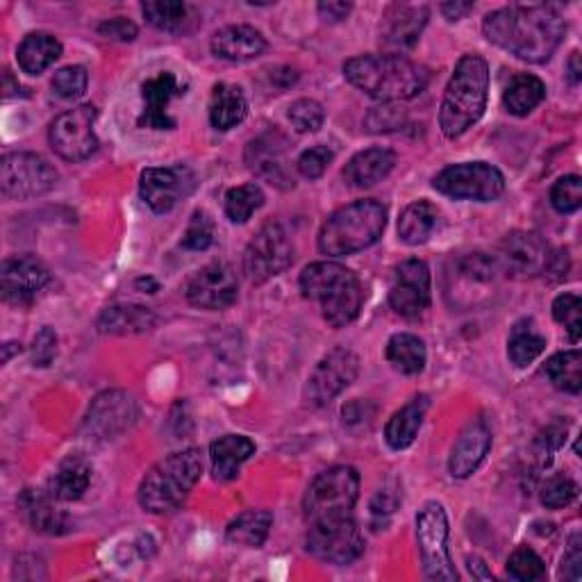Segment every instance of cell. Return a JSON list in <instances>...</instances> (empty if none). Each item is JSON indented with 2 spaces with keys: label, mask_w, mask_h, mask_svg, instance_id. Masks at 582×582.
<instances>
[{
  "label": "cell",
  "mask_w": 582,
  "mask_h": 582,
  "mask_svg": "<svg viewBox=\"0 0 582 582\" xmlns=\"http://www.w3.org/2000/svg\"><path fill=\"white\" fill-rule=\"evenodd\" d=\"M487 42L528 62H549L567 34V21L555 6H510L485 17Z\"/></svg>",
  "instance_id": "obj_1"
},
{
  "label": "cell",
  "mask_w": 582,
  "mask_h": 582,
  "mask_svg": "<svg viewBox=\"0 0 582 582\" xmlns=\"http://www.w3.org/2000/svg\"><path fill=\"white\" fill-rule=\"evenodd\" d=\"M346 81L380 103L410 100L431 83L425 66L403 55H360L343 64Z\"/></svg>",
  "instance_id": "obj_2"
},
{
  "label": "cell",
  "mask_w": 582,
  "mask_h": 582,
  "mask_svg": "<svg viewBox=\"0 0 582 582\" xmlns=\"http://www.w3.org/2000/svg\"><path fill=\"white\" fill-rule=\"evenodd\" d=\"M489 66L480 55H464L448 81L440 107L444 137L457 139L476 126L487 109Z\"/></svg>",
  "instance_id": "obj_3"
},
{
  "label": "cell",
  "mask_w": 582,
  "mask_h": 582,
  "mask_svg": "<svg viewBox=\"0 0 582 582\" xmlns=\"http://www.w3.org/2000/svg\"><path fill=\"white\" fill-rule=\"evenodd\" d=\"M300 292L305 298L321 303L328 326H351L364 305V287L351 268L337 262H315L303 268Z\"/></svg>",
  "instance_id": "obj_4"
},
{
  "label": "cell",
  "mask_w": 582,
  "mask_h": 582,
  "mask_svg": "<svg viewBox=\"0 0 582 582\" xmlns=\"http://www.w3.org/2000/svg\"><path fill=\"white\" fill-rule=\"evenodd\" d=\"M203 476V455L199 448H187L167 455L152 464L139 483V506L150 515L178 510Z\"/></svg>",
  "instance_id": "obj_5"
},
{
  "label": "cell",
  "mask_w": 582,
  "mask_h": 582,
  "mask_svg": "<svg viewBox=\"0 0 582 582\" xmlns=\"http://www.w3.org/2000/svg\"><path fill=\"white\" fill-rule=\"evenodd\" d=\"M387 208L373 199L356 201L328 216L319 232V251L343 257L373 246L384 232Z\"/></svg>",
  "instance_id": "obj_6"
},
{
  "label": "cell",
  "mask_w": 582,
  "mask_h": 582,
  "mask_svg": "<svg viewBox=\"0 0 582 582\" xmlns=\"http://www.w3.org/2000/svg\"><path fill=\"white\" fill-rule=\"evenodd\" d=\"M360 498V474L353 467H330L307 487L303 515L307 526L353 517Z\"/></svg>",
  "instance_id": "obj_7"
},
{
  "label": "cell",
  "mask_w": 582,
  "mask_h": 582,
  "mask_svg": "<svg viewBox=\"0 0 582 582\" xmlns=\"http://www.w3.org/2000/svg\"><path fill=\"white\" fill-rule=\"evenodd\" d=\"M416 544L421 553L423 575L428 580H457V571L448 551V517L442 502L428 500L416 515Z\"/></svg>",
  "instance_id": "obj_8"
},
{
  "label": "cell",
  "mask_w": 582,
  "mask_h": 582,
  "mask_svg": "<svg viewBox=\"0 0 582 582\" xmlns=\"http://www.w3.org/2000/svg\"><path fill=\"white\" fill-rule=\"evenodd\" d=\"M60 180L55 167L36 152H8L0 165V189L8 201H28L49 193Z\"/></svg>",
  "instance_id": "obj_9"
},
{
  "label": "cell",
  "mask_w": 582,
  "mask_h": 582,
  "mask_svg": "<svg viewBox=\"0 0 582 582\" xmlns=\"http://www.w3.org/2000/svg\"><path fill=\"white\" fill-rule=\"evenodd\" d=\"M294 264V244L281 223H264L244 251V274L253 285H264Z\"/></svg>",
  "instance_id": "obj_10"
},
{
  "label": "cell",
  "mask_w": 582,
  "mask_h": 582,
  "mask_svg": "<svg viewBox=\"0 0 582 582\" xmlns=\"http://www.w3.org/2000/svg\"><path fill=\"white\" fill-rule=\"evenodd\" d=\"M433 187L455 201L491 203L506 191V178L487 162H464L446 167L437 173Z\"/></svg>",
  "instance_id": "obj_11"
},
{
  "label": "cell",
  "mask_w": 582,
  "mask_h": 582,
  "mask_svg": "<svg viewBox=\"0 0 582 582\" xmlns=\"http://www.w3.org/2000/svg\"><path fill=\"white\" fill-rule=\"evenodd\" d=\"M305 549L321 562L346 567L364 553V537L353 517L309 523Z\"/></svg>",
  "instance_id": "obj_12"
},
{
  "label": "cell",
  "mask_w": 582,
  "mask_h": 582,
  "mask_svg": "<svg viewBox=\"0 0 582 582\" xmlns=\"http://www.w3.org/2000/svg\"><path fill=\"white\" fill-rule=\"evenodd\" d=\"M96 116L98 112L94 105H81L60 114L51 124L49 141L62 160L83 162L96 152L98 148V139L94 133Z\"/></svg>",
  "instance_id": "obj_13"
},
{
  "label": "cell",
  "mask_w": 582,
  "mask_h": 582,
  "mask_svg": "<svg viewBox=\"0 0 582 582\" xmlns=\"http://www.w3.org/2000/svg\"><path fill=\"white\" fill-rule=\"evenodd\" d=\"M360 373V358L348 348H335L309 373L303 399L309 408L330 405Z\"/></svg>",
  "instance_id": "obj_14"
},
{
  "label": "cell",
  "mask_w": 582,
  "mask_h": 582,
  "mask_svg": "<svg viewBox=\"0 0 582 582\" xmlns=\"http://www.w3.org/2000/svg\"><path fill=\"white\" fill-rule=\"evenodd\" d=\"M197 184V173L184 165L146 169L139 178V197L155 214H167L180 201L191 197Z\"/></svg>",
  "instance_id": "obj_15"
},
{
  "label": "cell",
  "mask_w": 582,
  "mask_h": 582,
  "mask_svg": "<svg viewBox=\"0 0 582 582\" xmlns=\"http://www.w3.org/2000/svg\"><path fill=\"white\" fill-rule=\"evenodd\" d=\"M139 419L137 401L121 390L98 394L85 416L83 428L92 440L109 442L130 431Z\"/></svg>",
  "instance_id": "obj_16"
},
{
  "label": "cell",
  "mask_w": 582,
  "mask_h": 582,
  "mask_svg": "<svg viewBox=\"0 0 582 582\" xmlns=\"http://www.w3.org/2000/svg\"><path fill=\"white\" fill-rule=\"evenodd\" d=\"M390 305L403 319H416L431 307V268L423 260H405L394 268Z\"/></svg>",
  "instance_id": "obj_17"
},
{
  "label": "cell",
  "mask_w": 582,
  "mask_h": 582,
  "mask_svg": "<svg viewBox=\"0 0 582 582\" xmlns=\"http://www.w3.org/2000/svg\"><path fill=\"white\" fill-rule=\"evenodd\" d=\"M184 296L193 307L216 313V309H225L237 300L240 281L232 266L223 262H212L189 278Z\"/></svg>",
  "instance_id": "obj_18"
},
{
  "label": "cell",
  "mask_w": 582,
  "mask_h": 582,
  "mask_svg": "<svg viewBox=\"0 0 582 582\" xmlns=\"http://www.w3.org/2000/svg\"><path fill=\"white\" fill-rule=\"evenodd\" d=\"M551 255V246L535 232H512L500 242L498 266L512 278H535L547 274Z\"/></svg>",
  "instance_id": "obj_19"
},
{
  "label": "cell",
  "mask_w": 582,
  "mask_h": 582,
  "mask_svg": "<svg viewBox=\"0 0 582 582\" xmlns=\"http://www.w3.org/2000/svg\"><path fill=\"white\" fill-rule=\"evenodd\" d=\"M51 283L49 268L42 260L34 255H14L3 262L0 268V287H3V298L14 305L32 303L39 292Z\"/></svg>",
  "instance_id": "obj_20"
},
{
  "label": "cell",
  "mask_w": 582,
  "mask_h": 582,
  "mask_svg": "<svg viewBox=\"0 0 582 582\" xmlns=\"http://www.w3.org/2000/svg\"><path fill=\"white\" fill-rule=\"evenodd\" d=\"M431 10L428 6H412V3H392L384 10L380 44L390 49L392 55L399 51H410L419 42L423 28L428 25Z\"/></svg>",
  "instance_id": "obj_21"
},
{
  "label": "cell",
  "mask_w": 582,
  "mask_h": 582,
  "mask_svg": "<svg viewBox=\"0 0 582 582\" xmlns=\"http://www.w3.org/2000/svg\"><path fill=\"white\" fill-rule=\"evenodd\" d=\"M184 94V85H180L178 75L171 71H162L158 75L148 77L141 85L144 112L137 119L139 128L148 130H173L176 119L169 116V105L173 98Z\"/></svg>",
  "instance_id": "obj_22"
},
{
  "label": "cell",
  "mask_w": 582,
  "mask_h": 582,
  "mask_svg": "<svg viewBox=\"0 0 582 582\" xmlns=\"http://www.w3.org/2000/svg\"><path fill=\"white\" fill-rule=\"evenodd\" d=\"M285 146L287 141L281 135H262L246 146V165L257 178L266 180L268 184H276L278 189H294V176L285 155Z\"/></svg>",
  "instance_id": "obj_23"
},
{
  "label": "cell",
  "mask_w": 582,
  "mask_h": 582,
  "mask_svg": "<svg viewBox=\"0 0 582 582\" xmlns=\"http://www.w3.org/2000/svg\"><path fill=\"white\" fill-rule=\"evenodd\" d=\"M489 448H491V428L487 425V421L485 419L472 421L453 444L448 457L451 476L457 480L474 476L480 464L485 462Z\"/></svg>",
  "instance_id": "obj_24"
},
{
  "label": "cell",
  "mask_w": 582,
  "mask_h": 582,
  "mask_svg": "<svg viewBox=\"0 0 582 582\" xmlns=\"http://www.w3.org/2000/svg\"><path fill=\"white\" fill-rule=\"evenodd\" d=\"M210 49L227 62H251L266 51V39L253 25H225L214 32Z\"/></svg>",
  "instance_id": "obj_25"
},
{
  "label": "cell",
  "mask_w": 582,
  "mask_h": 582,
  "mask_svg": "<svg viewBox=\"0 0 582 582\" xmlns=\"http://www.w3.org/2000/svg\"><path fill=\"white\" fill-rule=\"evenodd\" d=\"M396 167V152L390 148H367L360 150L358 155H353L351 160H348L346 169H343V180L348 187H356V189H369L375 187L378 182H382L387 176H390Z\"/></svg>",
  "instance_id": "obj_26"
},
{
  "label": "cell",
  "mask_w": 582,
  "mask_h": 582,
  "mask_svg": "<svg viewBox=\"0 0 582 582\" xmlns=\"http://www.w3.org/2000/svg\"><path fill=\"white\" fill-rule=\"evenodd\" d=\"M160 317L150 307L135 303L109 305L96 319V328L103 335H141L158 328Z\"/></svg>",
  "instance_id": "obj_27"
},
{
  "label": "cell",
  "mask_w": 582,
  "mask_h": 582,
  "mask_svg": "<svg viewBox=\"0 0 582 582\" xmlns=\"http://www.w3.org/2000/svg\"><path fill=\"white\" fill-rule=\"evenodd\" d=\"M19 510L28 526L42 535H64L71 528L68 517L57 510L55 498L49 491L25 489L19 496Z\"/></svg>",
  "instance_id": "obj_28"
},
{
  "label": "cell",
  "mask_w": 582,
  "mask_h": 582,
  "mask_svg": "<svg viewBox=\"0 0 582 582\" xmlns=\"http://www.w3.org/2000/svg\"><path fill=\"white\" fill-rule=\"evenodd\" d=\"M94 469L83 455H68L60 462L57 472L49 480V494L57 502L81 500L92 485Z\"/></svg>",
  "instance_id": "obj_29"
},
{
  "label": "cell",
  "mask_w": 582,
  "mask_h": 582,
  "mask_svg": "<svg viewBox=\"0 0 582 582\" xmlns=\"http://www.w3.org/2000/svg\"><path fill=\"white\" fill-rule=\"evenodd\" d=\"M428 408H431V399L425 394H419L410 403H405L399 412L392 414V419L384 425V442L390 444V448L405 451L414 444L423 425V419L428 414Z\"/></svg>",
  "instance_id": "obj_30"
},
{
  "label": "cell",
  "mask_w": 582,
  "mask_h": 582,
  "mask_svg": "<svg viewBox=\"0 0 582 582\" xmlns=\"http://www.w3.org/2000/svg\"><path fill=\"white\" fill-rule=\"evenodd\" d=\"M255 455L253 440L244 435H225L210 446L212 459V474L216 480L227 483L240 476L242 464Z\"/></svg>",
  "instance_id": "obj_31"
},
{
  "label": "cell",
  "mask_w": 582,
  "mask_h": 582,
  "mask_svg": "<svg viewBox=\"0 0 582 582\" xmlns=\"http://www.w3.org/2000/svg\"><path fill=\"white\" fill-rule=\"evenodd\" d=\"M248 114V100L237 85L219 83L212 89L210 98V124L212 128L225 133L230 128H237Z\"/></svg>",
  "instance_id": "obj_32"
},
{
  "label": "cell",
  "mask_w": 582,
  "mask_h": 582,
  "mask_svg": "<svg viewBox=\"0 0 582 582\" xmlns=\"http://www.w3.org/2000/svg\"><path fill=\"white\" fill-rule=\"evenodd\" d=\"M60 57H62L60 39L49 32H30L17 51L19 66L28 75H42Z\"/></svg>",
  "instance_id": "obj_33"
},
{
  "label": "cell",
  "mask_w": 582,
  "mask_h": 582,
  "mask_svg": "<svg viewBox=\"0 0 582 582\" xmlns=\"http://www.w3.org/2000/svg\"><path fill=\"white\" fill-rule=\"evenodd\" d=\"M440 225V210L431 201L410 203L399 219V235L408 246H421Z\"/></svg>",
  "instance_id": "obj_34"
},
{
  "label": "cell",
  "mask_w": 582,
  "mask_h": 582,
  "mask_svg": "<svg viewBox=\"0 0 582 582\" xmlns=\"http://www.w3.org/2000/svg\"><path fill=\"white\" fill-rule=\"evenodd\" d=\"M274 528V515L268 510H246L237 519H232L225 528V539L230 544L260 549L268 539V532Z\"/></svg>",
  "instance_id": "obj_35"
},
{
  "label": "cell",
  "mask_w": 582,
  "mask_h": 582,
  "mask_svg": "<svg viewBox=\"0 0 582 582\" xmlns=\"http://www.w3.org/2000/svg\"><path fill=\"white\" fill-rule=\"evenodd\" d=\"M387 362H390L396 371L405 375H416L423 371L428 353H425V343L421 337L412 332H399L390 341H387Z\"/></svg>",
  "instance_id": "obj_36"
},
{
  "label": "cell",
  "mask_w": 582,
  "mask_h": 582,
  "mask_svg": "<svg viewBox=\"0 0 582 582\" xmlns=\"http://www.w3.org/2000/svg\"><path fill=\"white\" fill-rule=\"evenodd\" d=\"M547 98V85L539 81L537 75L530 73H517L512 83L508 85L506 94H502V103L506 109L515 116H528L535 112Z\"/></svg>",
  "instance_id": "obj_37"
},
{
  "label": "cell",
  "mask_w": 582,
  "mask_h": 582,
  "mask_svg": "<svg viewBox=\"0 0 582 582\" xmlns=\"http://www.w3.org/2000/svg\"><path fill=\"white\" fill-rule=\"evenodd\" d=\"M547 348V337L539 335L532 321H519L512 328L510 341H508V358L515 367H528L532 364Z\"/></svg>",
  "instance_id": "obj_38"
},
{
  "label": "cell",
  "mask_w": 582,
  "mask_h": 582,
  "mask_svg": "<svg viewBox=\"0 0 582 582\" xmlns=\"http://www.w3.org/2000/svg\"><path fill=\"white\" fill-rule=\"evenodd\" d=\"M547 375L555 390L567 394H578L582 387V356L578 348L564 353H555L547 362Z\"/></svg>",
  "instance_id": "obj_39"
},
{
  "label": "cell",
  "mask_w": 582,
  "mask_h": 582,
  "mask_svg": "<svg viewBox=\"0 0 582 582\" xmlns=\"http://www.w3.org/2000/svg\"><path fill=\"white\" fill-rule=\"evenodd\" d=\"M264 205V191L260 184L248 182L225 193V216L232 223H246Z\"/></svg>",
  "instance_id": "obj_40"
},
{
  "label": "cell",
  "mask_w": 582,
  "mask_h": 582,
  "mask_svg": "<svg viewBox=\"0 0 582 582\" xmlns=\"http://www.w3.org/2000/svg\"><path fill=\"white\" fill-rule=\"evenodd\" d=\"M146 21L165 32H180L187 23L189 8L184 3H162V0H150L141 6Z\"/></svg>",
  "instance_id": "obj_41"
},
{
  "label": "cell",
  "mask_w": 582,
  "mask_h": 582,
  "mask_svg": "<svg viewBox=\"0 0 582 582\" xmlns=\"http://www.w3.org/2000/svg\"><path fill=\"white\" fill-rule=\"evenodd\" d=\"M216 225L205 210H197L189 219L180 246L187 251H208L214 244Z\"/></svg>",
  "instance_id": "obj_42"
},
{
  "label": "cell",
  "mask_w": 582,
  "mask_h": 582,
  "mask_svg": "<svg viewBox=\"0 0 582 582\" xmlns=\"http://www.w3.org/2000/svg\"><path fill=\"white\" fill-rule=\"evenodd\" d=\"M553 319L567 328L569 339L573 343L580 341L582 335V300L578 294H560L553 300Z\"/></svg>",
  "instance_id": "obj_43"
},
{
  "label": "cell",
  "mask_w": 582,
  "mask_h": 582,
  "mask_svg": "<svg viewBox=\"0 0 582 582\" xmlns=\"http://www.w3.org/2000/svg\"><path fill=\"white\" fill-rule=\"evenodd\" d=\"M51 85H53V92L60 98H64V100L81 98L87 92V85H89L87 68L85 66H77V64L64 66V68H60L53 75V83Z\"/></svg>",
  "instance_id": "obj_44"
},
{
  "label": "cell",
  "mask_w": 582,
  "mask_h": 582,
  "mask_svg": "<svg viewBox=\"0 0 582 582\" xmlns=\"http://www.w3.org/2000/svg\"><path fill=\"white\" fill-rule=\"evenodd\" d=\"M289 121L296 128V133H300V135L317 133L326 121V112H324L321 103H317L313 98H300L289 107Z\"/></svg>",
  "instance_id": "obj_45"
},
{
  "label": "cell",
  "mask_w": 582,
  "mask_h": 582,
  "mask_svg": "<svg viewBox=\"0 0 582 582\" xmlns=\"http://www.w3.org/2000/svg\"><path fill=\"white\" fill-rule=\"evenodd\" d=\"M539 496H541V506L549 508V510H560V508L571 506V502L575 500L578 485L569 476L558 474L544 483Z\"/></svg>",
  "instance_id": "obj_46"
},
{
  "label": "cell",
  "mask_w": 582,
  "mask_h": 582,
  "mask_svg": "<svg viewBox=\"0 0 582 582\" xmlns=\"http://www.w3.org/2000/svg\"><path fill=\"white\" fill-rule=\"evenodd\" d=\"M551 205L560 214H573L582 205V180L580 176H564L551 189Z\"/></svg>",
  "instance_id": "obj_47"
},
{
  "label": "cell",
  "mask_w": 582,
  "mask_h": 582,
  "mask_svg": "<svg viewBox=\"0 0 582 582\" xmlns=\"http://www.w3.org/2000/svg\"><path fill=\"white\" fill-rule=\"evenodd\" d=\"M508 573H510V578H515V580L532 582V580L544 578V573H547V564H544V560H541L532 549L521 547V549H517V551L510 555V560H508Z\"/></svg>",
  "instance_id": "obj_48"
},
{
  "label": "cell",
  "mask_w": 582,
  "mask_h": 582,
  "mask_svg": "<svg viewBox=\"0 0 582 582\" xmlns=\"http://www.w3.org/2000/svg\"><path fill=\"white\" fill-rule=\"evenodd\" d=\"M332 160H335V150L319 144V146H313V148H307L300 152L296 169L307 180H319L328 171Z\"/></svg>",
  "instance_id": "obj_49"
},
{
  "label": "cell",
  "mask_w": 582,
  "mask_h": 582,
  "mask_svg": "<svg viewBox=\"0 0 582 582\" xmlns=\"http://www.w3.org/2000/svg\"><path fill=\"white\" fill-rule=\"evenodd\" d=\"M32 364L39 369H46L57 358V332L51 326H44L32 339Z\"/></svg>",
  "instance_id": "obj_50"
},
{
  "label": "cell",
  "mask_w": 582,
  "mask_h": 582,
  "mask_svg": "<svg viewBox=\"0 0 582 582\" xmlns=\"http://www.w3.org/2000/svg\"><path fill=\"white\" fill-rule=\"evenodd\" d=\"M405 126V112L394 105H382L369 112L367 128L369 133H392Z\"/></svg>",
  "instance_id": "obj_51"
},
{
  "label": "cell",
  "mask_w": 582,
  "mask_h": 582,
  "mask_svg": "<svg viewBox=\"0 0 582 582\" xmlns=\"http://www.w3.org/2000/svg\"><path fill=\"white\" fill-rule=\"evenodd\" d=\"M399 506H401L399 491L392 487H382L371 500V517L375 523H387V519L396 512Z\"/></svg>",
  "instance_id": "obj_52"
},
{
  "label": "cell",
  "mask_w": 582,
  "mask_h": 582,
  "mask_svg": "<svg viewBox=\"0 0 582 582\" xmlns=\"http://www.w3.org/2000/svg\"><path fill=\"white\" fill-rule=\"evenodd\" d=\"M137 25L124 17H116L109 21H103L98 25V34H103L105 39H114V42H133L137 36Z\"/></svg>",
  "instance_id": "obj_53"
},
{
  "label": "cell",
  "mask_w": 582,
  "mask_h": 582,
  "mask_svg": "<svg viewBox=\"0 0 582 582\" xmlns=\"http://www.w3.org/2000/svg\"><path fill=\"white\" fill-rule=\"evenodd\" d=\"M580 537L575 535L571 539V544H569V551L564 553L562 558V567H560V575L567 578V580H580L582 575V549H580Z\"/></svg>",
  "instance_id": "obj_54"
},
{
  "label": "cell",
  "mask_w": 582,
  "mask_h": 582,
  "mask_svg": "<svg viewBox=\"0 0 582 582\" xmlns=\"http://www.w3.org/2000/svg\"><path fill=\"white\" fill-rule=\"evenodd\" d=\"M564 440H567V423L555 421L537 437V446L541 448V453H555L564 444Z\"/></svg>",
  "instance_id": "obj_55"
},
{
  "label": "cell",
  "mask_w": 582,
  "mask_h": 582,
  "mask_svg": "<svg viewBox=\"0 0 582 582\" xmlns=\"http://www.w3.org/2000/svg\"><path fill=\"white\" fill-rule=\"evenodd\" d=\"M319 14L324 21H330V23H339L343 21L348 14H351L353 6L351 3H319Z\"/></svg>",
  "instance_id": "obj_56"
},
{
  "label": "cell",
  "mask_w": 582,
  "mask_h": 582,
  "mask_svg": "<svg viewBox=\"0 0 582 582\" xmlns=\"http://www.w3.org/2000/svg\"><path fill=\"white\" fill-rule=\"evenodd\" d=\"M440 10L448 21H459L462 17H467L474 10V3H457L455 0V3H442Z\"/></svg>",
  "instance_id": "obj_57"
},
{
  "label": "cell",
  "mask_w": 582,
  "mask_h": 582,
  "mask_svg": "<svg viewBox=\"0 0 582 582\" xmlns=\"http://www.w3.org/2000/svg\"><path fill=\"white\" fill-rule=\"evenodd\" d=\"M567 75H569L571 85H580V81H582V62H580V53L578 51H573L569 62H567Z\"/></svg>",
  "instance_id": "obj_58"
},
{
  "label": "cell",
  "mask_w": 582,
  "mask_h": 582,
  "mask_svg": "<svg viewBox=\"0 0 582 582\" xmlns=\"http://www.w3.org/2000/svg\"><path fill=\"white\" fill-rule=\"evenodd\" d=\"M467 569H469V573H472L474 578H478V580H491V578H494L491 571L487 569V564H485L480 558H469V560H467Z\"/></svg>",
  "instance_id": "obj_59"
},
{
  "label": "cell",
  "mask_w": 582,
  "mask_h": 582,
  "mask_svg": "<svg viewBox=\"0 0 582 582\" xmlns=\"http://www.w3.org/2000/svg\"><path fill=\"white\" fill-rule=\"evenodd\" d=\"M19 89H21V85L14 83V77H12L10 71H6V83H3V96H6V100H10L12 96H19Z\"/></svg>",
  "instance_id": "obj_60"
},
{
  "label": "cell",
  "mask_w": 582,
  "mask_h": 582,
  "mask_svg": "<svg viewBox=\"0 0 582 582\" xmlns=\"http://www.w3.org/2000/svg\"><path fill=\"white\" fill-rule=\"evenodd\" d=\"M135 287H137V289H141L144 294H155V292L160 289V285L155 283L152 278H139V281L135 283Z\"/></svg>",
  "instance_id": "obj_61"
},
{
  "label": "cell",
  "mask_w": 582,
  "mask_h": 582,
  "mask_svg": "<svg viewBox=\"0 0 582 582\" xmlns=\"http://www.w3.org/2000/svg\"><path fill=\"white\" fill-rule=\"evenodd\" d=\"M19 351H21V343H17V341H8V343L3 346V364H8V362L12 360V356L19 353Z\"/></svg>",
  "instance_id": "obj_62"
}]
</instances>
